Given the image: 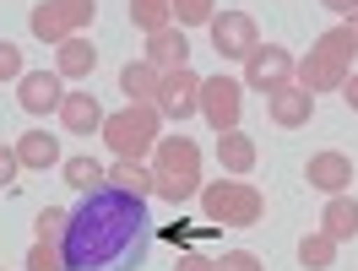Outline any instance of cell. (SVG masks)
<instances>
[{"label":"cell","instance_id":"obj_1","mask_svg":"<svg viewBox=\"0 0 358 271\" xmlns=\"http://www.w3.org/2000/svg\"><path fill=\"white\" fill-rule=\"evenodd\" d=\"M60 255H66V271H141L152 255L147 201L114 190V184L87 190L82 206L66 212Z\"/></svg>","mask_w":358,"mask_h":271},{"label":"cell","instance_id":"obj_2","mask_svg":"<svg viewBox=\"0 0 358 271\" xmlns=\"http://www.w3.org/2000/svg\"><path fill=\"white\" fill-rule=\"evenodd\" d=\"M152 180L163 201L185 206L190 196H201V147L190 136H157L152 147Z\"/></svg>","mask_w":358,"mask_h":271},{"label":"cell","instance_id":"obj_3","mask_svg":"<svg viewBox=\"0 0 358 271\" xmlns=\"http://www.w3.org/2000/svg\"><path fill=\"white\" fill-rule=\"evenodd\" d=\"M353 33L348 27H331V33H320L315 38V49L299 60V71H293V82L299 87H310V92H342V82L353 76Z\"/></svg>","mask_w":358,"mask_h":271},{"label":"cell","instance_id":"obj_4","mask_svg":"<svg viewBox=\"0 0 358 271\" xmlns=\"http://www.w3.org/2000/svg\"><path fill=\"white\" fill-rule=\"evenodd\" d=\"M103 141H109V152L114 158H147L157 147V136H163V114L152 109V103H125V109H114L103 114Z\"/></svg>","mask_w":358,"mask_h":271},{"label":"cell","instance_id":"obj_5","mask_svg":"<svg viewBox=\"0 0 358 271\" xmlns=\"http://www.w3.org/2000/svg\"><path fill=\"white\" fill-rule=\"evenodd\" d=\"M201 212L212 228H255L266 217V196L245 180H212L201 184Z\"/></svg>","mask_w":358,"mask_h":271},{"label":"cell","instance_id":"obj_6","mask_svg":"<svg viewBox=\"0 0 358 271\" xmlns=\"http://www.w3.org/2000/svg\"><path fill=\"white\" fill-rule=\"evenodd\" d=\"M92 17H98V0H38L27 27H33L38 44L55 49V44H66V38H76V33H87Z\"/></svg>","mask_w":358,"mask_h":271},{"label":"cell","instance_id":"obj_7","mask_svg":"<svg viewBox=\"0 0 358 271\" xmlns=\"http://www.w3.org/2000/svg\"><path fill=\"white\" fill-rule=\"evenodd\" d=\"M152 109L163 114V119H190V114H201V76L190 66H179V71H163V82H157L152 92Z\"/></svg>","mask_w":358,"mask_h":271},{"label":"cell","instance_id":"obj_8","mask_svg":"<svg viewBox=\"0 0 358 271\" xmlns=\"http://www.w3.org/2000/svg\"><path fill=\"white\" fill-rule=\"evenodd\" d=\"M239 109H245V82H234V76H201V114L217 136L239 131Z\"/></svg>","mask_w":358,"mask_h":271},{"label":"cell","instance_id":"obj_9","mask_svg":"<svg viewBox=\"0 0 358 271\" xmlns=\"http://www.w3.org/2000/svg\"><path fill=\"white\" fill-rule=\"evenodd\" d=\"M293 54L282 44H255L250 49V60H245V87L250 92H277V87H288L293 82Z\"/></svg>","mask_w":358,"mask_h":271},{"label":"cell","instance_id":"obj_10","mask_svg":"<svg viewBox=\"0 0 358 271\" xmlns=\"http://www.w3.org/2000/svg\"><path fill=\"white\" fill-rule=\"evenodd\" d=\"M206 33H212V49H217L223 60H250V49L261 44L255 17H245V11H217Z\"/></svg>","mask_w":358,"mask_h":271},{"label":"cell","instance_id":"obj_11","mask_svg":"<svg viewBox=\"0 0 358 271\" xmlns=\"http://www.w3.org/2000/svg\"><path fill=\"white\" fill-rule=\"evenodd\" d=\"M266 114L282 125V131H299V125H310V119H315V92L299 87V82H288V87L266 92Z\"/></svg>","mask_w":358,"mask_h":271},{"label":"cell","instance_id":"obj_12","mask_svg":"<svg viewBox=\"0 0 358 271\" xmlns=\"http://www.w3.org/2000/svg\"><path fill=\"white\" fill-rule=\"evenodd\" d=\"M60 98H66V87H60L55 71H22V82H17V103H22L27 114L60 109Z\"/></svg>","mask_w":358,"mask_h":271},{"label":"cell","instance_id":"obj_13","mask_svg":"<svg viewBox=\"0 0 358 271\" xmlns=\"http://www.w3.org/2000/svg\"><path fill=\"white\" fill-rule=\"evenodd\" d=\"M304 180H310L315 190H326V196H342V190L353 184V158H348V152H315V158L304 163Z\"/></svg>","mask_w":358,"mask_h":271},{"label":"cell","instance_id":"obj_14","mask_svg":"<svg viewBox=\"0 0 358 271\" xmlns=\"http://www.w3.org/2000/svg\"><path fill=\"white\" fill-rule=\"evenodd\" d=\"M141 60H152L157 71H179L190 66V38H185V27H157V33H147V54Z\"/></svg>","mask_w":358,"mask_h":271},{"label":"cell","instance_id":"obj_15","mask_svg":"<svg viewBox=\"0 0 358 271\" xmlns=\"http://www.w3.org/2000/svg\"><path fill=\"white\" fill-rule=\"evenodd\" d=\"M92 71H98V49H92L87 33L55 44V76H60V82H82V76H92Z\"/></svg>","mask_w":358,"mask_h":271},{"label":"cell","instance_id":"obj_16","mask_svg":"<svg viewBox=\"0 0 358 271\" xmlns=\"http://www.w3.org/2000/svg\"><path fill=\"white\" fill-rule=\"evenodd\" d=\"M55 114H60V125H66L71 136H92V131H103V103H98L92 92H66Z\"/></svg>","mask_w":358,"mask_h":271},{"label":"cell","instance_id":"obj_17","mask_svg":"<svg viewBox=\"0 0 358 271\" xmlns=\"http://www.w3.org/2000/svg\"><path fill=\"white\" fill-rule=\"evenodd\" d=\"M103 184H114V190H125V196H157V180H152V168L147 163H136V158H114V168H109V180Z\"/></svg>","mask_w":358,"mask_h":271},{"label":"cell","instance_id":"obj_18","mask_svg":"<svg viewBox=\"0 0 358 271\" xmlns=\"http://www.w3.org/2000/svg\"><path fill=\"white\" fill-rule=\"evenodd\" d=\"M17 163L22 168H55L60 163V141L49 131H22L17 136Z\"/></svg>","mask_w":358,"mask_h":271},{"label":"cell","instance_id":"obj_19","mask_svg":"<svg viewBox=\"0 0 358 271\" xmlns=\"http://www.w3.org/2000/svg\"><path fill=\"white\" fill-rule=\"evenodd\" d=\"M320 233H331L336 244L342 239H358V201L353 196H331L326 212H320Z\"/></svg>","mask_w":358,"mask_h":271},{"label":"cell","instance_id":"obj_20","mask_svg":"<svg viewBox=\"0 0 358 271\" xmlns=\"http://www.w3.org/2000/svg\"><path fill=\"white\" fill-rule=\"evenodd\" d=\"M217 163H223L228 174H250V168H255V136L223 131L217 136Z\"/></svg>","mask_w":358,"mask_h":271},{"label":"cell","instance_id":"obj_21","mask_svg":"<svg viewBox=\"0 0 358 271\" xmlns=\"http://www.w3.org/2000/svg\"><path fill=\"white\" fill-rule=\"evenodd\" d=\"M157 82H163V71H157L152 60H131V66L120 71V92H125L131 103H152Z\"/></svg>","mask_w":358,"mask_h":271},{"label":"cell","instance_id":"obj_22","mask_svg":"<svg viewBox=\"0 0 358 271\" xmlns=\"http://www.w3.org/2000/svg\"><path fill=\"white\" fill-rule=\"evenodd\" d=\"M60 174H66V184L76 190V196H87V190H98V184L109 180V168L98 158H66L60 163Z\"/></svg>","mask_w":358,"mask_h":271},{"label":"cell","instance_id":"obj_23","mask_svg":"<svg viewBox=\"0 0 358 271\" xmlns=\"http://www.w3.org/2000/svg\"><path fill=\"white\" fill-rule=\"evenodd\" d=\"M331 261H336V239L331 233H304L299 239V266H310V271H331Z\"/></svg>","mask_w":358,"mask_h":271},{"label":"cell","instance_id":"obj_24","mask_svg":"<svg viewBox=\"0 0 358 271\" xmlns=\"http://www.w3.org/2000/svg\"><path fill=\"white\" fill-rule=\"evenodd\" d=\"M174 22V6L169 0H131V27H141V33H157V27Z\"/></svg>","mask_w":358,"mask_h":271},{"label":"cell","instance_id":"obj_25","mask_svg":"<svg viewBox=\"0 0 358 271\" xmlns=\"http://www.w3.org/2000/svg\"><path fill=\"white\" fill-rule=\"evenodd\" d=\"M174 6V27H212L217 0H169Z\"/></svg>","mask_w":358,"mask_h":271},{"label":"cell","instance_id":"obj_26","mask_svg":"<svg viewBox=\"0 0 358 271\" xmlns=\"http://www.w3.org/2000/svg\"><path fill=\"white\" fill-rule=\"evenodd\" d=\"M27 271H66V255H60V244L33 239V249H27Z\"/></svg>","mask_w":358,"mask_h":271},{"label":"cell","instance_id":"obj_27","mask_svg":"<svg viewBox=\"0 0 358 271\" xmlns=\"http://www.w3.org/2000/svg\"><path fill=\"white\" fill-rule=\"evenodd\" d=\"M0 82H22V49L0 38Z\"/></svg>","mask_w":358,"mask_h":271},{"label":"cell","instance_id":"obj_28","mask_svg":"<svg viewBox=\"0 0 358 271\" xmlns=\"http://www.w3.org/2000/svg\"><path fill=\"white\" fill-rule=\"evenodd\" d=\"M38 239H44V244H60V239H66V212H55V206L38 212Z\"/></svg>","mask_w":358,"mask_h":271},{"label":"cell","instance_id":"obj_29","mask_svg":"<svg viewBox=\"0 0 358 271\" xmlns=\"http://www.w3.org/2000/svg\"><path fill=\"white\" fill-rule=\"evenodd\" d=\"M217 271H266V266H261V255H250V249H228L223 261H217Z\"/></svg>","mask_w":358,"mask_h":271},{"label":"cell","instance_id":"obj_30","mask_svg":"<svg viewBox=\"0 0 358 271\" xmlns=\"http://www.w3.org/2000/svg\"><path fill=\"white\" fill-rule=\"evenodd\" d=\"M17 174H22V163H17V147H6V141H0V190H6V184H17Z\"/></svg>","mask_w":358,"mask_h":271},{"label":"cell","instance_id":"obj_31","mask_svg":"<svg viewBox=\"0 0 358 271\" xmlns=\"http://www.w3.org/2000/svg\"><path fill=\"white\" fill-rule=\"evenodd\" d=\"M174 271H217V261H206L201 249H179V266Z\"/></svg>","mask_w":358,"mask_h":271},{"label":"cell","instance_id":"obj_32","mask_svg":"<svg viewBox=\"0 0 358 271\" xmlns=\"http://www.w3.org/2000/svg\"><path fill=\"white\" fill-rule=\"evenodd\" d=\"M342 103H348V109L358 114V71H353V76H348V82H342Z\"/></svg>","mask_w":358,"mask_h":271},{"label":"cell","instance_id":"obj_33","mask_svg":"<svg viewBox=\"0 0 358 271\" xmlns=\"http://www.w3.org/2000/svg\"><path fill=\"white\" fill-rule=\"evenodd\" d=\"M320 6H326V11H336V17H348V11H353L358 0H320Z\"/></svg>","mask_w":358,"mask_h":271},{"label":"cell","instance_id":"obj_34","mask_svg":"<svg viewBox=\"0 0 358 271\" xmlns=\"http://www.w3.org/2000/svg\"><path fill=\"white\" fill-rule=\"evenodd\" d=\"M342 27L353 33V44H358V6H353V11H348V22H342Z\"/></svg>","mask_w":358,"mask_h":271}]
</instances>
